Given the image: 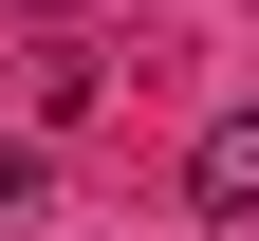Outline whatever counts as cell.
Returning a JSON list of instances; mask_svg holds the SVG:
<instances>
[{
  "label": "cell",
  "instance_id": "1",
  "mask_svg": "<svg viewBox=\"0 0 259 241\" xmlns=\"http://www.w3.org/2000/svg\"><path fill=\"white\" fill-rule=\"evenodd\" d=\"M185 223H259V93L185 130Z\"/></svg>",
  "mask_w": 259,
  "mask_h": 241
},
{
  "label": "cell",
  "instance_id": "2",
  "mask_svg": "<svg viewBox=\"0 0 259 241\" xmlns=\"http://www.w3.org/2000/svg\"><path fill=\"white\" fill-rule=\"evenodd\" d=\"M19 204H37V149H0V223H19Z\"/></svg>",
  "mask_w": 259,
  "mask_h": 241
},
{
  "label": "cell",
  "instance_id": "3",
  "mask_svg": "<svg viewBox=\"0 0 259 241\" xmlns=\"http://www.w3.org/2000/svg\"><path fill=\"white\" fill-rule=\"evenodd\" d=\"M19 19H37V38H56V19H93V0H19Z\"/></svg>",
  "mask_w": 259,
  "mask_h": 241
}]
</instances>
